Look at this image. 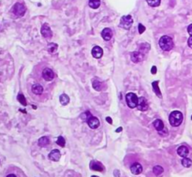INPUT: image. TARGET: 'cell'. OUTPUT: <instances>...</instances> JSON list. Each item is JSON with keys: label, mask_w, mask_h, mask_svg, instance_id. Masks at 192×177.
<instances>
[{"label": "cell", "mask_w": 192, "mask_h": 177, "mask_svg": "<svg viewBox=\"0 0 192 177\" xmlns=\"http://www.w3.org/2000/svg\"><path fill=\"white\" fill-rule=\"evenodd\" d=\"M169 122L172 127H178L183 122V114L179 111H173L169 116Z\"/></svg>", "instance_id": "cell-1"}, {"label": "cell", "mask_w": 192, "mask_h": 177, "mask_svg": "<svg viewBox=\"0 0 192 177\" xmlns=\"http://www.w3.org/2000/svg\"><path fill=\"white\" fill-rule=\"evenodd\" d=\"M159 46L163 51H171L173 48V40L169 36H163L159 39Z\"/></svg>", "instance_id": "cell-2"}, {"label": "cell", "mask_w": 192, "mask_h": 177, "mask_svg": "<svg viewBox=\"0 0 192 177\" xmlns=\"http://www.w3.org/2000/svg\"><path fill=\"white\" fill-rule=\"evenodd\" d=\"M138 100H139V98L134 93H128L126 96L127 104L131 109H134V108L137 107V105H138Z\"/></svg>", "instance_id": "cell-3"}, {"label": "cell", "mask_w": 192, "mask_h": 177, "mask_svg": "<svg viewBox=\"0 0 192 177\" xmlns=\"http://www.w3.org/2000/svg\"><path fill=\"white\" fill-rule=\"evenodd\" d=\"M26 11V8L22 3H16L12 7V13L17 17H23Z\"/></svg>", "instance_id": "cell-4"}, {"label": "cell", "mask_w": 192, "mask_h": 177, "mask_svg": "<svg viewBox=\"0 0 192 177\" xmlns=\"http://www.w3.org/2000/svg\"><path fill=\"white\" fill-rule=\"evenodd\" d=\"M133 24V19L130 15L123 16L120 20V26L124 29H129Z\"/></svg>", "instance_id": "cell-5"}, {"label": "cell", "mask_w": 192, "mask_h": 177, "mask_svg": "<svg viewBox=\"0 0 192 177\" xmlns=\"http://www.w3.org/2000/svg\"><path fill=\"white\" fill-rule=\"evenodd\" d=\"M42 78L47 81V82H50L52 80H54V71L51 69V68H44L43 71H42Z\"/></svg>", "instance_id": "cell-6"}, {"label": "cell", "mask_w": 192, "mask_h": 177, "mask_svg": "<svg viewBox=\"0 0 192 177\" xmlns=\"http://www.w3.org/2000/svg\"><path fill=\"white\" fill-rule=\"evenodd\" d=\"M40 32H41L42 37H44L45 39H50V38H52V36H53V33H52L51 28H50V26H49L47 24H44L41 26V30H40Z\"/></svg>", "instance_id": "cell-7"}, {"label": "cell", "mask_w": 192, "mask_h": 177, "mask_svg": "<svg viewBox=\"0 0 192 177\" xmlns=\"http://www.w3.org/2000/svg\"><path fill=\"white\" fill-rule=\"evenodd\" d=\"M137 108H138L139 111H142V112H144V111H146L147 109H148V102H147L145 98H143V97L139 98Z\"/></svg>", "instance_id": "cell-8"}, {"label": "cell", "mask_w": 192, "mask_h": 177, "mask_svg": "<svg viewBox=\"0 0 192 177\" xmlns=\"http://www.w3.org/2000/svg\"><path fill=\"white\" fill-rule=\"evenodd\" d=\"M86 122H87V125L89 126V127H91L93 129L98 128L99 127V120L95 116H91Z\"/></svg>", "instance_id": "cell-9"}, {"label": "cell", "mask_w": 192, "mask_h": 177, "mask_svg": "<svg viewBox=\"0 0 192 177\" xmlns=\"http://www.w3.org/2000/svg\"><path fill=\"white\" fill-rule=\"evenodd\" d=\"M130 57H131V60L132 62H134V63H139L142 60V58H143V55L141 52L137 51V52H133V53H131L130 54Z\"/></svg>", "instance_id": "cell-10"}, {"label": "cell", "mask_w": 192, "mask_h": 177, "mask_svg": "<svg viewBox=\"0 0 192 177\" xmlns=\"http://www.w3.org/2000/svg\"><path fill=\"white\" fill-rule=\"evenodd\" d=\"M130 171L131 172L135 174V175H139L142 173V166L140 164V163H134V164H132L131 167H130Z\"/></svg>", "instance_id": "cell-11"}, {"label": "cell", "mask_w": 192, "mask_h": 177, "mask_svg": "<svg viewBox=\"0 0 192 177\" xmlns=\"http://www.w3.org/2000/svg\"><path fill=\"white\" fill-rule=\"evenodd\" d=\"M101 37H102V39H104V40L109 41L112 39V37H113L112 30H111L110 28H104L102 30V32H101Z\"/></svg>", "instance_id": "cell-12"}, {"label": "cell", "mask_w": 192, "mask_h": 177, "mask_svg": "<svg viewBox=\"0 0 192 177\" xmlns=\"http://www.w3.org/2000/svg\"><path fill=\"white\" fill-rule=\"evenodd\" d=\"M92 55H93L94 58L98 59V58L102 57V55H103V50L99 46H95L92 49Z\"/></svg>", "instance_id": "cell-13"}, {"label": "cell", "mask_w": 192, "mask_h": 177, "mask_svg": "<svg viewBox=\"0 0 192 177\" xmlns=\"http://www.w3.org/2000/svg\"><path fill=\"white\" fill-rule=\"evenodd\" d=\"M90 168L93 171H104V168H103V165L98 161H92Z\"/></svg>", "instance_id": "cell-14"}, {"label": "cell", "mask_w": 192, "mask_h": 177, "mask_svg": "<svg viewBox=\"0 0 192 177\" xmlns=\"http://www.w3.org/2000/svg\"><path fill=\"white\" fill-rule=\"evenodd\" d=\"M177 154H178L182 157H186L187 155L189 154V150H188V148H187L186 146L182 145V146L179 147L178 149H177Z\"/></svg>", "instance_id": "cell-15"}, {"label": "cell", "mask_w": 192, "mask_h": 177, "mask_svg": "<svg viewBox=\"0 0 192 177\" xmlns=\"http://www.w3.org/2000/svg\"><path fill=\"white\" fill-rule=\"evenodd\" d=\"M60 152H59L58 150L54 149L53 150L50 154H49V158L53 161H58L59 159H60Z\"/></svg>", "instance_id": "cell-16"}, {"label": "cell", "mask_w": 192, "mask_h": 177, "mask_svg": "<svg viewBox=\"0 0 192 177\" xmlns=\"http://www.w3.org/2000/svg\"><path fill=\"white\" fill-rule=\"evenodd\" d=\"M32 92L36 95H41L43 93V87L40 84L36 83L32 86Z\"/></svg>", "instance_id": "cell-17"}, {"label": "cell", "mask_w": 192, "mask_h": 177, "mask_svg": "<svg viewBox=\"0 0 192 177\" xmlns=\"http://www.w3.org/2000/svg\"><path fill=\"white\" fill-rule=\"evenodd\" d=\"M153 125H154V127H155L157 131H160V130H162V129H163V128L165 127H164V123L162 122L160 119L155 120L154 123H153Z\"/></svg>", "instance_id": "cell-18"}, {"label": "cell", "mask_w": 192, "mask_h": 177, "mask_svg": "<svg viewBox=\"0 0 192 177\" xmlns=\"http://www.w3.org/2000/svg\"><path fill=\"white\" fill-rule=\"evenodd\" d=\"M92 86L96 91H100L102 89V87H103V83L98 80H94L93 83H92Z\"/></svg>", "instance_id": "cell-19"}, {"label": "cell", "mask_w": 192, "mask_h": 177, "mask_svg": "<svg viewBox=\"0 0 192 177\" xmlns=\"http://www.w3.org/2000/svg\"><path fill=\"white\" fill-rule=\"evenodd\" d=\"M49 143H50V141H49L48 137H41L39 140V145L40 147H46Z\"/></svg>", "instance_id": "cell-20"}, {"label": "cell", "mask_w": 192, "mask_h": 177, "mask_svg": "<svg viewBox=\"0 0 192 177\" xmlns=\"http://www.w3.org/2000/svg\"><path fill=\"white\" fill-rule=\"evenodd\" d=\"M89 7L92 8V9H98L99 6H100V0H89Z\"/></svg>", "instance_id": "cell-21"}, {"label": "cell", "mask_w": 192, "mask_h": 177, "mask_svg": "<svg viewBox=\"0 0 192 177\" xmlns=\"http://www.w3.org/2000/svg\"><path fill=\"white\" fill-rule=\"evenodd\" d=\"M59 99H60V103L62 105H67V104H68V102H69V98L66 94H62L60 96V98H59Z\"/></svg>", "instance_id": "cell-22"}, {"label": "cell", "mask_w": 192, "mask_h": 177, "mask_svg": "<svg viewBox=\"0 0 192 177\" xmlns=\"http://www.w3.org/2000/svg\"><path fill=\"white\" fill-rule=\"evenodd\" d=\"M57 48H58V46H57V44H56V43H50V44H48V48H47V50H48V52H49L50 53H54V52L57 51Z\"/></svg>", "instance_id": "cell-23"}, {"label": "cell", "mask_w": 192, "mask_h": 177, "mask_svg": "<svg viewBox=\"0 0 192 177\" xmlns=\"http://www.w3.org/2000/svg\"><path fill=\"white\" fill-rule=\"evenodd\" d=\"M182 165L186 168H189L192 165V160L188 157H184L182 159Z\"/></svg>", "instance_id": "cell-24"}, {"label": "cell", "mask_w": 192, "mask_h": 177, "mask_svg": "<svg viewBox=\"0 0 192 177\" xmlns=\"http://www.w3.org/2000/svg\"><path fill=\"white\" fill-rule=\"evenodd\" d=\"M163 168H162L161 166H159V165H157V166H155L154 168H153V172L155 173V175H160L162 172H163Z\"/></svg>", "instance_id": "cell-25"}, {"label": "cell", "mask_w": 192, "mask_h": 177, "mask_svg": "<svg viewBox=\"0 0 192 177\" xmlns=\"http://www.w3.org/2000/svg\"><path fill=\"white\" fill-rule=\"evenodd\" d=\"M160 1L161 0H146V2L151 7H158L160 5Z\"/></svg>", "instance_id": "cell-26"}, {"label": "cell", "mask_w": 192, "mask_h": 177, "mask_svg": "<svg viewBox=\"0 0 192 177\" xmlns=\"http://www.w3.org/2000/svg\"><path fill=\"white\" fill-rule=\"evenodd\" d=\"M150 49V45L149 44H142V45H141V50H140V52L142 53V54H145L147 52H148V50Z\"/></svg>", "instance_id": "cell-27"}, {"label": "cell", "mask_w": 192, "mask_h": 177, "mask_svg": "<svg viewBox=\"0 0 192 177\" xmlns=\"http://www.w3.org/2000/svg\"><path fill=\"white\" fill-rule=\"evenodd\" d=\"M153 88H154V90H155V93H156L159 98H161V94H160V91H159L158 83H157V82H154V83H153Z\"/></svg>", "instance_id": "cell-28"}, {"label": "cell", "mask_w": 192, "mask_h": 177, "mask_svg": "<svg viewBox=\"0 0 192 177\" xmlns=\"http://www.w3.org/2000/svg\"><path fill=\"white\" fill-rule=\"evenodd\" d=\"M18 100L20 101V103L22 105H24V106H26V100H25V98H24V96L23 95V94H20V95H18Z\"/></svg>", "instance_id": "cell-29"}, {"label": "cell", "mask_w": 192, "mask_h": 177, "mask_svg": "<svg viewBox=\"0 0 192 177\" xmlns=\"http://www.w3.org/2000/svg\"><path fill=\"white\" fill-rule=\"evenodd\" d=\"M65 143H66V141H65V139L62 136H60V137L57 139V144L58 145H60L61 147H64L65 146Z\"/></svg>", "instance_id": "cell-30"}, {"label": "cell", "mask_w": 192, "mask_h": 177, "mask_svg": "<svg viewBox=\"0 0 192 177\" xmlns=\"http://www.w3.org/2000/svg\"><path fill=\"white\" fill-rule=\"evenodd\" d=\"M138 28H139V33L140 34H142L145 31V26L143 24H139Z\"/></svg>", "instance_id": "cell-31"}, {"label": "cell", "mask_w": 192, "mask_h": 177, "mask_svg": "<svg viewBox=\"0 0 192 177\" xmlns=\"http://www.w3.org/2000/svg\"><path fill=\"white\" fill-rule=\"evenodd\" d=\"M187 32H188L189 36H192V24L187 26Z\"/></svg>", "instance_id": "cell-32"}, {"label": "cell", "mask_w": 192, "mask_h": 177, "mask_svg": "<svg viewBox=\"0 0 192 177\" xmlns=\"http://www.w3.org/2000/svg\"><path fill=\"white\" fill-rule=\"evenodd\" d=\"M187 44H188V46L192 49V36L189 37L188 40H187Z\"/></svg>", "instance_id": "cell-33"}, {"label": "cell", "mask_w": 192, "mask_h": 177, "mask_svg": "<svg viewBox=\"0 0 192 177\" xmlns=\"http://www.w3.org/2000/svg\"><path fill=\"white\" fill-rule=\"evenodd\" d=\"M151 73H152V74H156V73H157V68H156L155 66L152 68V69H151Z\"/></svg>", "instance_id": "cell-34"}, {"label": "cell", "mask_w": 192, "mask_h": 177, "mask_svg": "<svg viewBox=\"0 0 192 177\" xmlns=\"http://www.w3.org/2000/svg\"><path fill=\"white\" fill-rule=\"evenodd\" d=\"M106 120L108 121L109 124H112V123H113V120L111 119V117H107V118H106Z\"/></svg>", "instance_id": "cell-35"}, {"label": "cell", "mask_w": 192, "mask_h": 177, "mask_svg": "<svg viewBox=\"0 0 192 177\" xmlns=\"http://www.w3.org/2000/svg\"><path fill=\"white\" fill-rule=\"evenodd\" d=\"M7 177H17L15 174H9V175H7Z\"/></svg>", "instance_id": "cell-36"}, {"label": "cell", "mask_w": 192, "mask_h": 177, "mask_svg": "<svg viewBox=\"0 0 192 177\" xmlns=\"http://www.w3.org/2000/svg\"><path fill=\"white\" fill-rule=\"evenodd\" d=\"M121 130H122V127H119V129H117L116 132H119V131H121Z\"/></svg>", "instance_id": "cell-37"}, {"label": "cell", "mask_w": 192, "mask_h": 177, "mask_svg": "<svg viewBox=\"0 0 192 177\" xmlns=\"http://www.w3.org/2000/svg\"><path fill=\"white\" fill-rule=\"evenodd\" d=\"M92 177H98V176H96V175H93Z\"/></svg>", "instance_id": "cell-38"}]
</instances>
